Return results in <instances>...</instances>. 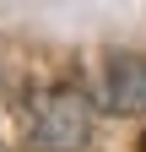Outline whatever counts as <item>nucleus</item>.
<instances>
[{"mask_svg": "<svg viewBox=\"0 0 146 152\" xmlns=\"http://www.w3.org/2000/svg\"><path fill=\"white\" fill-rule=\"evenodd\" d=\"M92 141V98L76 87H54L33 114V152H81Z\"/></svg>", "mask_w": 146, "mask_h": 152, "instance_id": "1", "label": "nucleus"}, {"mask_svg": "<svg viewBox=\"0 0 146 152\" xmlns=\"http://www.w3.org/2000/svg\"><path fill=\"white\" fill-rule=\"evenodd\" d=\"M103 109L146 114V54H114L103 71Z\"/></svg>", "mask_w": 146, "mask_h": 152, "instance_id": "2", "label": "nucleus"}, {"mask_svg": "<svg viewBox=\"0 0 146 152\" xmlns=\"http://www.w3.org/2000/svg\"><path fill=\"white\" fill-rule=\"evenodd\" d=\"M141 152H146V136H141Z\"/></svg>", "mask_w": 146, "mask_h": 152, "instance_id": "3", "label": "nucleus"}]
</instances>
